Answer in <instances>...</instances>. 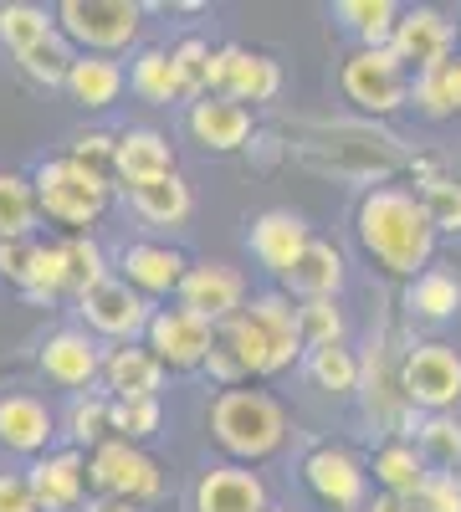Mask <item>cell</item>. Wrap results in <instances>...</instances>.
<instances>
[{
	"instance_id": "obj_19",
	"label": "cell",
	"mask_w": 461,
	"mask_h": 512,
	"mask_svg": "<svg viewBox=\"0 0 461 512\" xmlns=\"http://www.w3.org/2000/svg\"><path fill=\"white\" fill-rule=\"evenodd\" d=\"M113 175L123 180V190H139L154 180L175 175V144L159 128H123L118 149H113Z\"/></svg>"
},
{
	"instance_id": "obj_20",
	"label": "cell",
	"mask_w": 461,
	"mask_h": 512,
	"mask_svg": "<svg viewBox=\"0 0 461 512\" xmlns=\"http://www.w3.org/2000/svg\"><path fill=\"white\" fill-rule=\"evenodd\" d=\"M185 128H190V139L205 144L211 154H236L251 139V108L236 103V98H226V93H211V98H195L190 103Z\"/></svg>"
},
{
	"instance_id": "obj_2",
	"label": "cell",
	"mask_w": 461,
	"mask_h": 512,
	"mask_svg": "<svg viewBox=\"0 0 461 512\" xmlns=\"http://www.w3.org/2000/svg\"><path fill=\"white\" fill-rule=\"evenodd\" d=\"M216 344L241 364V374H282L292 359H298L308 344H303V328H298V308H292L287 292H262L251 303L221 323V338Z\"/></svg>"
},
{
	"instance_id": "obj_24",
	"label": "cell",
	"mask_w": 461,
	"mask_h": 512,
	"mask_svg": "<svg viewBox=\"0 0 461 512\" xmlns=\"http://www.w3.org/2000/svg\"><path fill=\"white\" fill-rule=\"evenodd\" d=\"M103 384L113 400H159L164 390V364L154 359L149 344H123L103 364Z\"/></svg>"
},
{
	"instance_id": "obj_30",
	"label": "cell",
	"mask_w": 461,
	"mask_h": 512,
	"mask_svg": "<svg viewBox=\"0 0 461 512\" xmlns=\"http://www.w3.org/2000/svg\"><path fill=\"white\" fill-rule=\"evenodd\" d=\"M62 431H67V441H72L77 451H98L103 441H113V395H103V390L72 395Z\"/></svg>"
},
{
	"instance_id": "obj_42",
	"label": "cell",
	"mask_w": 461,
	"mask_h": 512,
	"mask_svg": "<svg viewBox=\"0 0 461 512\" xmlns=\"http://www.w3.org/2000/svg\"><path fill=\"white\" fill-rule=\"evenodd\" d=\"M421 205H426V216L436 226V236H461V185L436 175L421 185Z\"/></svg>"
},
{
	"instance_id": "obj_35",
	"label": "cell",
	"mask_w": 461,
	"mask_h": 512,
	"mask_svg": "<svg viewBox=\"0 0 461 512\" xmlns=\"http://www.w3.org/2000/svg\"><path fill=\"white\" fill-rule=\"evenodd\" d=\"M333 16H339V21L364 41V47H390L405 11L390 6V0H339V6H333Z\"/></svg>"
},
{
	"instance_id": "obj_17",
	"label": "cell",
	"mask_w": 461,
	"mask_h": 512,
	"mask_svg": "<svg viewBox=\"0 0 461 512\" xmlns=\"http://www.w3.org/2000/svg\"><path fill=\"white\" fill-rule=\"evenodd\" d=\"M118 272L144 297H180V282H185L190 262L170 241H129L118 251Z\"/></svg>"
},
{
	"instance_id": "obj_12",
	"label": "cell",
	"mask_w": 461,
	"mask_h": 512,
	"mask_svg": "<svg viewBox=\"0 0 461 512\" xmlns=\"http://www.w3.org/2000/svg\"><path fill=\"white\" fill-rule=\"evenodd\" d=\"M77 313H82V328L98 333V338H113V344H134V338L149 333V323H154L149 297L134 292L123 277H108L88 297H77Z\"/></svg>"
},
{
	"instance_id": "obj_41",
	"label": "cell",
	"mask_w": 461,
	"mask_h": 512,
	"mask_svg": "<svg viewBox=\"0 0 461 512\" xmlns=\"http://www.w3.org/2000/svg\"><path fill=\"white\" fill-rule=\"evenodd\" d=\"M159 425H164V405L159 400H113V436L118 441H149L159 436Z\"/></svg>"
},
{
	"instance_id": "obj_44",
	"label": "cell",
	"mask_w": 461,
	"mask_h": 512,
	"mask_svg": "<svg viewBox=\"0 0 461 512\" xmlns=\"http://www.w3.org/2000/svg\"><path fill=\"white\" fill-rule=\"evenodd\" d=\"M415 502H421V512H461V477L456 472H431L426 492Z\"/></svg>"
},
{
	"instance_id": "obj_32",
	"label": "cell",
	"mask_w": 461,
	"mask_h": 512,
	"mask_svg": "<svg viewBox=\"0 0 461 512\" xmlns=\"http://www.w3.org/2000/svg\"><path fill=\"white\" fill-rule=\"evenodd\" d=\"M62 26H57V11H47V6H31V0H11V6H0V41L16 52V57H26L31 47H41L47 36H57Z\"/></svg>"
},
{
	"instance_id": "obj_40",
	"label": "cell",
	"mask_w": 461,
	"mask_h": 512,
	"mask_svg": "<svg viewBox=\"0 0 461 512\" xmlns=\"http://www.w3.org/2000/svg\"><path fill=\"white\" fill-rule=\"evenodd\" d=\"M298 328H303L308 354H313V349H333V344H344V333H349L344 308L333 303V297H323V303H298Z\"/></svg>"
},
{
	"instance_id": "obj_49",
	"label": "cell",
	"mask_w": 461,
	"mask_h": 512,
	"mask_svg": "<svg viewBox=\"0 0 461 512\" xmlns=\"http://www.w3.org/2000/svg\"><path fill=\"white\" fill-rule=\"evenodd\" d=\"M272 512H292V507H272Z\"/></svg>"
},
{
	"instance_id": "obj_22",
	"label": "cell",
	"mask_w": 461,
	"mask_h": 512,
	"mask_svg": "<svg viewBox=\"0 0 461 512\" xmlns=\"http://www.w3.org/2000/svg\"><path fill=\"white\" fill-rule=\"evenodd\" d=\"M195 512H272L267 502V482L251 472V466H211L195 482Z\"/></svg>"
},
{
	"instance_id": "obj_21",
	"label": "cell",
	"mask_w": 461,
	"mask_h": 512,
	"mask_svg": "<svg viewBox=\"0 0 461 512\" xmlns=\"http://www.w3.org/2000/svg\"><path fill=\"white\" fill-rule=\"evenodd\" d=\"M52 436H57V420L36 395H26V390L0 395V446L11 456H31V461L47 456Z\"/></svg>"
},
{
	"instance_id": "obj_48",
	"label": "cell",
	"mask_w": 461,
	"mask_h": 512,
	"mask_svg": "<svg viewBox=\"0 0 461 512\" xmlns=\"http://www.w3.org/2000/svg\"><path fill=\"white\" fill-rule=\"evenodd\" d=\"M88 512H139V507H134V502H118V497H98Z\"/></svg>"
},
{
	"instance_id": "obj_34",
	"label": "cell",
	"mask_w": 461,
	"mask_h": 512,
	"mask_svg": "<svg viewBox=\"0 0 461 512\" xmlns=\"http://www.w3.org/2000/svg\"><path fill=\"white\" fill-rule=\"evenodd\" d=\"M36 185L26 175H11V169H0V241H26L36 236Z\"/></svg>"
},
{
	"instance_id": "obj_14",
	"label": "cell",
	"mask_w": 461,
	"mask_h": 512,
	"mask_svg": "<svg viewBox=\"0 0 461 512\" xmlns=\"http://www.w3.org/2000/svg\"><path fill=\"white\" fill-rule=\"evenodd\" d=\"M175 303L200 313V318H211L221 328V323H231L246 308V277L236 267H226V262H190Z\"/></svg>"
},
{
	"instance_id": "obj_18",
	"label": "cell",
	"mask_w": 461,
	"mask_h": 512,
	"mask_svg": "<svg viewBox=\"0 0 461 512\" xmlns=\"http://www.w3.org/2000/svg\"><path fill=\"white\" fill-rule=\"evenodd\" d=\"M246 241H251V256H257L272 277H287L303 262V251L313 246V231H308L303 216H292V210H267V216L251 221Z\"/></svg>"
},
{
	"instance_id": "obj_43",
	"label": "cell",
	"mask_w": 461,
	"mask_h": 512,
	"mask_svg": "<svg viewBox=\"0 0 461 512\" xmlns=\"http://www.w3.org/2000/svg\"><path fill=\"white\" fill-rule=\"evenodd\" d=\"M67 267H72V292L77 297H88L93 287L108 282V256L93 236H72L67 241Z\"/></svg>"
},
{
	"instance_id": "obj_28",
	"label": "cell",
	"mask_w": 461,
	"mask_h": 512,
	"mask_svg": "<svg viewBox=\"0 0 461 512\" xmlns=\"http://www.w3.org/2000/svg\"><path fill=\"white\" fill-rule=\"evenodd\" d=\"M123 82H129V77H123V67L113 57H77V67L67 77V98L77 108H88V113H103V108L118 103Z\"/></svg>"
},
{
	"instance_id": "obj_45",
	"label": "cell",
	"mask_w": 461,
	"mask_h": 512,
	"mask_svg": "<svg viewBox=\"0 0 461 512\" xmlns=\"http://www.w3.org/2000/svg\"><path fill=\"white\" fill-rule=\"evenodd\" d=\"M113 149H118V139H113V134H103V128H88V134H77V139H72V159L103 169V175L113 169Z\"/></svg>"
},
{
	"instance_id": "obj_26",
	"label": "cell",
	"mask_w": 461,
	"mask_h": 512,
	"mask_svg": "<svg viewBox=\"0 0 461 512\" xmlns=\"http://www.w3.org/2000/svg\"><path fill=\"white\" fill-rule=\"evenodd\" d=\"M282 282H287V297H303V303L339 297V287H344V256H339V246L313 236V246L303 251V262L292 267Z\"/></svg>"
},
{
	"instance_id": "obj_38",
	"label": "cell",
	"mask_w": 461,
	"mask_h": 512,
	"mask_svg": "<svg viewBox=\"0 0 461 512\" xmlns=\"http://www.w3.org/2000/svg\"><path fill=\"white\" fill-rule=\"evenodd\" d=\"M77 57H82V52L57 31V36H47L41 47H31V52L16 57V62H21V72H26L31 82H47V88H67V77H72Z\"/></svg>"
},
{
	"instance_id": "obj_33",
	"label": "cell",
	"mask_w": 461,
	"mask_h": 512,
	"mask_svg": "<svg viewBox=\"0 0 461 512\" xmlns=\"http://www.w3.org/2000/svg\"><path fill=\"white\" fill-rule=\"evenodd\" d=\"M410 103L421 108L426 118H461V57H451V62L415 77Z\"/></svg>"
},
{
	"instance_id": "obj_36",
	"label": "cell",
	"mask_w": 461,
	"mask_h": 512,
	"mask_svg": "<svg viewBox=\"0 0 461 512\" xmlns=\"http://www.w3.org/2000/svg\"><path fill=\"white\" fill-rule=\"evenodd\" d=\"M308 379L318 384L323 395H354V390H364V359L354 354V349H344V344H333V349H313L308 354Z\"/></svg>"
},
{
	"instance_id": "obj_9",
	"label": "cell",
	"mask_w": 461,
	"mask_h": 512,
	"mask_svg": "<svg viewBox=\"0 0 461 512\" xmlns=\"http://www.w3.org/2000/svg\"><path fill=\"white\" fill-rule=\"evenodd\" d=\"M0 277L16 282L36 303H52L57 292H72V267H67V241H0Z\"/></svg>"
},
{
	"instance_id": "obj_4",
	"label": "cell",
	"mask_w": 461,
	"mask_h": 512,
	"mask_svg": "<svg viewBox=\"0 0 461 512\" xmlns=\"http://www.w3.org/2000/svg\"><path fill=\"white\" fill-rule=\"evenodd\" d=\"M31 185H36L41 216L67 226L72 236H82L108 210V175H103V169H93V164H82V159H72V154L41 159Z\"/></svg>"
},
{
	"instance_id": "obj_23",
	"label": "cell",
	"mask_w": 461,
	"mask_h": 512,
	"mask_svg": "<svg viewBox=\"0 0 461 512\" xmlns=\"http://www.w3.org/2000/svg\"><path fill=\"white\" fill-rule=\"evenodd\" d=\"M282 88V67L267 52H246V47H221V67H216V93L236 98V103H272Z\"/></svg>"
},
{
	"instance_id": "obj_27",
	"label": "cell",
	"mask_w": 461,
	"mask_h": 512,
	"mask_svg": "<svg viewBox=\"0 0 461 512\" xmlns=\"http://www.w3.org/2000/svg\"><path fill=\"white\" fill-rule=\"evenodd\" d=\"M129 88L144 98V103H185L190 88L175 67V52L170 47H144L129 67Z\"/></svg>"
},
{
	"instance_id": "obj_13",
	"label": "cell",
	"mask_w": 461,
	"mask_h": 512,
	"mask_svg": "<svg viewBox=\"0 0 461 512\" xmlns=\"http://www.w3.org/2000/svg\"><path fill=\"white\" fill-rule=\"evenodd\" d=\"M390 52L405 62V72L421 77V72H431V67L456 57V26L441 11H431V6H410L400 16V26H395Z\"/></svg>"
},
{
	"instance_id": "obj_39",
	"label": "cell",
	"mask_w": 461,
	"mask_h": 512,
	"mask_svg": "<svg viewBox=\"0 0 461 512\" xmlns=\"http://www.w3.org/2000/svg\"><path fill=\"white\" fill-rule=\"evenodd\" d=\"M175 52V67H180V77H185V88H190V98H211L216 93V67H221V47H211L205 36H185L180 47H170Z\"/></svg>"
},
{
	"instance_id": "obj_47",
	"label": "cell",
	"mask_w": 461,
	"mask_h": 512,
	"mask_svg": "<svg viewBox=\"0 0 461 512\" xmlns=\"http://www.w3.org/2000/svg\"><path fill=\"white\" fill-rule=\"evenodd\" d=\"M364 512H421V502H415V497H390V492H380Z\"/></svg>"
},
{
	"instance_id": "obj_11",
	"label": "cell",
	"mask_w": 461,
	"mask_h": 512,
	"mask_svg": "<svg viewBox=\"0 0 461 512\" xmlns=\"http://www.w3.org/2000/svg\"><path fill=\"white\" fill-rule=\"evenodd\" d=\"M149 349H154V359L164 364V369H205V359H211V349H216V338H221V328L211 323V318H200V313H190V308H159L154 313V323H149Z\"/></svg>"
},
{
	"instance_id": "obj_29",
	"label": "cell",
	"mask_w": 461,
	"mask_h": 512,
	"mask_svg": "<svg viewBox=\"0 0 461 512\" xmlns=\"http://www.w3.org/2000/svg\"><path fill=\"white\" fill-rule=\"evenodd\" d=\"M129 205L139 210V221H149V226H159V231H175V226L190 221L195 195H190V185H185L180 175H170V180H154V185L129 190Z\"/></svg>"
},
{
	"instance_id": "obj_37",
	"label": "cell",
	"mask_w": 461,
	"mask_h": 512,
	"mask_svg": "<svg viewBox=\"0 0 461 512\" xmlns=\"http://www.w3.org/2000/svg\"><path fill=\"white\" fill-rule=\"evenodd\" d=\"M410 441L421 446L431 472H461V420L456 415H421Z\"/></svg>"
},
{
	"instance_id": "obj_25",
	"label": "cell",
	"mask_w": 461,
	"mask_h": 512,
	"mask_svg": "<svg viewBox=\"0 0 461 512\" xmlns=\"http://www.w3.org/2000/svg\"><path fill=\"white\" fill-rule=\"evenodd\" d=\"M369 472H374V482H380L390 497H421L426 482H431V461L421 456V446H415V441L395 436V441H385L380 451H374Z\"/></svg>"
},
{
	"instance_id": "obj_8",
	"label": "cell",
	"mask_w": 461,
	"mask_h": 512,
	"mask_svg": "<svg viewBox=\"0 0 461 512\" xmlns=\"http://www.w3.org/2000/svg\"><path fill=\"white\" fill-rule=\"evenodd\" d=\"M88 472H93V487L103 497H118V502H154L164 492V472H159V461L144 456L134 441H103L93 456H88Z\"/></svg>"
},
{
	"instance_id": "obj_16",
	"label": "cell",
	"mask_w": 461,
	"mask_h": 512,
	"mask_svg": "<svg viewBox=\"0 0 461 512\" xmlns=\"http://www.w3.org/2000/svg\"><path fill=\"white\" fill-rule=\"evenodd\" d=\"M26 477H31V492L41 502V512H72L82 507V497H88V456H82L77 446H62V451H47V456H36L26 466Z\"/></svg>"
},
{
	"instance_id": "obj_1",
	"label": "cell",
	"mask_w": 461,
	"mask_h": 512,
	"mask_svg": "<svg viewBox=\"0 0 461 512\" xmlns=\"http://www.w3.org/2000/svg\"><path fill=\"white\" fill-rule=\"evenodd\" d=\"M354 231L359 246L369 251V262L390 272V277H421V267L436 251V226L426 216L421 195H410L400 185H374L364 190L359 210H354Z\"/></svg>"
},
{
	"instance_id": "obj_6",
	"label": "cell",
	"mask_w": 461,
	"mask_h": 512,
	"mask_svg": "<svg viewBox=\"0 0 461 512\" xmlns=\"http://www.w3.org/2000/svg\"><path fill=\"white\" fill-rule=\"evenodd\" d=\"M339 88L344 98L359 108V113H374V118H385V113H400L410 103V72L405 62L390 52V47H359L349 52L344 72H339Z\"/></svg>"
},
{
	"instance_id": "obj_7",
	"label": "cell",
	"mask_w": 461,
	"mask_h": 512,
	"mask_svg": "<svg viewBox=\"0 0 461 512\" xmlns=\"http://www.w3.org/2000/svg\"><path fill=\"white\" fill-rule=\"evenodd\" d=\"M400 390L415 415H451L461 405V354L451 344H415L400 359Z\"/></svg>"
},
{
	"instance_id": "obj_46",
	"label": "cell",
	"mask_w": 461,
	"mask_h": 512,
	"mask_svg": "<svg viewBox=\"0 0 461 512\" xmlns=\"http://www.w3.org/2000/svg\"><path fill=\"white\" fill-rule=\"evenodd\" d=\"M0 512H41L26 472H0Z\"/></svg>"
},
{
	"instance_id": "obj_10",
	"label": "cell",
	"mask_w": 461,
	"mask_h": 512,
	"mask_svg": "<svg viewBox=\"0 0 461 512\" xmlns=\"http://www.w3.org/2000/svg\"><path fill=\"white\" fill-rule=\"evenodd\" d=\"M303 482L333 512H364L369 507V466L349 446H313L303 456Z\"/></svg>"
},
{
	"instance_id": "obj_5",
	"label": "cell",
	"mask_w": 461,
	"mask_h": 512,
	"mask_svg": "<svg viewBox=\"0 0 461 512\" xmlns=\"http://www.w3.org/2000/svg\"><path fill=\"white\" fill-rule=\"evenodd\" d=\"M57 26L72 47H82V57H113L139 41L144 6L134 0H62Z\"/></svg>"
},
{
	"instance_id": "obj_31",
	"label": "cell",
	"mask_w": 461,
	"mask_h": 512,
	"mask_svg": "<svg viewBox=\"0 0 461 512\" xmlns=\"http://www.w3.org/2000/svg\"><path fill=\"white\" fill-rule=\"evenodd\" d=\"M405 308H410L415 318H426V323L456 318V313H461V277H451V272H441V267H426L421 277L410 282Z\"/></svg>"
},
{
	"instance_id": "obj_15",
	"label": "cell",
	"mask_w": 461,
	"mask_h": 512,
	"mask_svg": "<svg viewBox=\"0 0 461 512\" xmlns=\"http://www.w3.org/2000/svg\"><path fill=\"white\" fill-rule=\"evenodd\" d=\"M36 364H41V374H47L52 384L82 395V390H93V379H103L108 354L98 349V338L88 328H57L47 344H41Z\"/></svg>"
},
{
	"instance_id": "obj_3",
	"label": "cell",
	"mask_w": 461,
	"mask_h": 512,
	"mask_svg": "<svg viewBox=\"0 0 461 512\" xmlns=\"http://www.w3.org/2000/svg\"><path fill=\"white\" fill-rule=\"evenodd\" d=\"M211 436L236 466H251V461H267L272 451H282L287 415L272 395L236 384V390H221L211 400Z\"/></svg>"
}]
</instances>
